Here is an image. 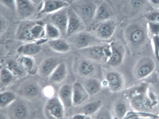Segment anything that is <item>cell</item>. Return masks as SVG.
<instances>
[{
  "label": "cell",
  "instance_id": "obj_2",
  "mask_svg": "<svg viewBox=\"0 0 159 119\" xmlns=\"http://www.w3.org/2000/svg\"><path fill=\"white\" fill-rule=\"evenodd\" d=\"M45 24L41 21L24 20L18 26L15 33L16 40L27 43L45 38Z\"/></svg>",
  "mask_w": 159,
  "mask_h": 119
},
{
  "label": "cell",
  "instance_id": "obj_25",
  "mask_svg": "<svg viewBox=\"0 0 159 119\" xmlns=\"http://www.w3.org/2000/svg\"><path fill=\"white\" fill-rule=\"evenodd\" d=\"M16 62L20 67L24 71H29L33 67L34 60L31 57L21 55L17 59Z\"/></svg>",
  "mask_w": 159,
  "mask_h": 119
},
{
  "label": "cell",
  "instance_id": "obj_6",
  "mask_svg": "<svg viewBox=\"0 0 159 119\" xmlns=\"http://www.w3.org/2000/svg\"><path fill=\"white\" fill-rule=\"evenodd\" d=\"M102 83L113 93H118L122 90L125 85L124 77L119 72L115 71L107 72L105 77V80Z\"/></svg>",
  "mask_w": 159,
  "mask_h": 119
},
{
  "label": "cell",
  "instance_id": "obj_37",
  "mask_svg": "<svg viewBox=\"0 0 159 119\" xmlns=\"http://www.w3.org/2000/svg\"><path fill=\"white\" fill-rule=\"evenodd\" d=\"M106 110H101V108L96 113L95 118L96 119H111V114Z\"/></svg>",
  "mask_w": 159,
  "mask_h": 119
},
{
  "label": "cell",
  "instance_id": "obj_29",
  "mask_svg": "<svg viewBox=\"0 0 159 119\" xmlns=\"http://www.w3.org/2000/svg\"><path fill=\"white\" fill-rule=\"evenodd\" d=\"M13 74L7 68L1 69L0 80L1 87H5L9 85L12 81Z\"/></svg>",
  "mask_w": 159,
  "mask_h": 119
},
{
  "label": "cell",
  "instance_id": "obj_39",
  "mask_svg": "<svg viewBox=\"0 0 159 119\" xmlns=\"http://www.w3.org/2000/svg\"><path fill=\"white\" fill-rule=\"evenodd\" d=\"M91 116L86 115L82 113L78 112L73 115L71 117L73 119H91Z\"/></svg>",
  "mask_w": 159,
  "mask_h": 119
},
{
  "label": "cell",
  "instance_id": "obj_22",
  "mask_svg": "<svg viewBox=\"0 0 159 119\" xmlns=\"http://www.w3.org/2000/svg\"><path fill=\"white\" fill-rule=\"evenodd\" d=\"M102 107V102L98 100L89 102L83 106L81 108V112L86 115L92 116L95 114Z\"/></svg>",
  "mask_w": 159,
  "mask_h": 119
},
{
  "label": "cell",
  "instance_id": "obj_35",
  "mask_svg": "<svg viewBox=\"0 0 159 119\" xmlns=\"http://www.w3.org/2000/svg\"><path fill=\"white\" fill-rule=\"evenodd\" d=\"M5 7L12 11H16V0H0Z\"/></svg>",
  "mask_w": 159,
  "mask_h": 119
},
{
  "label": "cell",
  "instance_id": "obj_40",
  "mask_svg": "<svg viewBox=\"0 0 159 119\" xmlns=\"http://www.w3.org/2000/svg\"><path fill=\"white\" fill-rule=\"evenodd\" d=\"M132 104L137 107H141L142 106V101L140 98H136L133 99L131 101Z\"/></svg>",
  "mask_w": 159,
  "mask_h": 119
},
{
  "label": "cell",
  "instance_id": "obj_14",
  "mask_svg": "<svg viewBox=\"0 0 159 119\" xmlns=\"http://www.w3.org/2000/svg\"><path fill=\"white\" fill-rule=\"evenodd\" d=\"M72 89L73 106H80L89 99L90 95L82 84L78 82H75L72 85Z\"/></svg>",
  "mask_w": 159,
  "mask_h": 119
},
{
  "label": "cell",
  "instance_id": "obj_38",
  "mask_svg": "<svg viewBox=\"0 0 159 119\" xmlns=\"http://www.w3.org/2000/svg\"><path fill=\"white\" fill-rule=\"evenodd\" d=\"M0 35L2 34L8 27V23L7 20L3 16H0Z\"/></svg>",
  "mask_w": 159,
  "mask_h": 119
},
{
  "label": "cell",
  "instance_id": "obj_43",
  "mask_svg": "<svg viewBox=\"0 0 159 119\" xmlns=\"http://www.w3.org/2000/svg\"><path fill=\"white\" fill-rule=\"evenodd\" d=\"M64 1H66L69 4L73 0H64Z\"/></svg>",
  "mask_w": 159,
  "mask_h": 119
},
{
  "label": "cell",
  "instance_id": "obj_9",
  "mask_svg": "<svg viewBox=\"0 0 159 119\" xmlns=\"http://www.w3.org/2000/svg\"><path fill=\"white\" fill-rule=\"evenodd\" d=\"M97 62L85 58L80 61L76 67L77 73L81 77L87 78L94 77L98 72Z\"/></svg>",
  "mask_w": 159,
  "mask_h": 119
},
{
  "label": "cell",
  "instance_id": "obj_10",
  "mask_svg": "<svg viewBox=\"0 0 159 119\" xmlns=\"http://www.w3.org/2000/svg\"><path fill=\"white\" fill-rule=\"evenodd\" d=\"M68 7L62 8L52 14L50 23L57 27L62 35H66L68 21Z\"/></svg>",
  "mask_w": 159,
  "mask_h": 119
},
{
  "label": "cell",
  "instance_id": "obj_17",
  "mask_svg": "<svg viewBox=\"0 0 159 119\" xmlns=\"http://www.w3.org/2000/svg\"><path fill=\"white\" fill-rule=\"evenodd\" d=\"M60 62L58 59L56 57L46 58L42 62L39 66V74L43 77H49Z\"/></svg>",
  "mask_w": 159,
  "mask_h": 119
},
{
  "label": "cell",
  "instance_id": "obj_32",
  "mask_svg": "<svg viewBox=\"0 0 159 119\" xmlns=\"http://www.w3.org/2000/svg\"><path fill=\"white\" fill-rule=\"evenodd\" d=\"M14 75H22L25 71L19 66L16 62H10L7 64V67Z\"/></svg>",
  "mask_w": 159,
  "mask_h": 119
},
{
  "label": "cell",
  "instance_id": "obj_11",
  "mask_svg": "<svg viewBox=\"0 0 159 119\" xmlns=\"http://www.w3.org/2000/svg\"><path fill=\"white\" fill-rule=\"evenodd\" d=\"M97 8L94 4L89 3L73 9L86 27L91 25Z\"/></svg>",
  "mask_w": 159,
  "mask_h": 119
},
{
  "label": "cell",
  "instance_id": "obj_31",
  "mask_svg": "<svg viewBox=\"0 0 159 119\" xmlns=\"http://www.w3.org/2000/svg\"><path fill=\"white\" fill-rule=\"evenodd\" d=\"M150 10L144 14L143 17L148 22L159 23V11Z\"/></svg>",
  "mask_w": 159,
  "mask_h": 119
},
{
  "label": "cell",
  "instance_id": "obj_18",
  "mask_svg": "<svg viewBox=\"0 0 159 119\" xmlns=\"http://www.w3.org/2000/svg\"><path fill=\"white\" fill-rule=\"evenodd\" d=\"M40 44L38 41L25 43L18 48L17 51L21 55L32 56L40 52Z\"/></svg>",
  "mask_w": 159,
  "mask_h": 119
},
{
  "label": "cell",
  "instance_id": "obj_5",
  "mask_svg": "<svg viewBox=\"0 0 159 119\" xmlns=\"http://www.w3.org/2000/svg\"><path fill=\"white\" fill-rule=\"evenodd\" d=\"M92 32L101 40L110 39L116 29V24L111 18L98 23L92 26Z\"/></svg>",
  "mask_w": 159,
  "mask_h": 119
},
{
  "label": "cell",
  "instance_id": "obj_24",
  "mask_svg": "<svg viewBox=\"0 0 159 119\" xmlns=\"http://www.w3.org/2000/svg\"><path fill=\"white\" fill-rule=\"evenodd\" d=\"M39 91L37 85L32 82H28L25 84L21 89V93L24 95L30 98L37 96Z\"/></svg>",
  "mask_w": 159,
  "mask_h": 119
},
{
  "label": "cell",
  "instance_id": "obj_42",
  "mask_svg": "<svg viewBox=\"0 0 159 119\" xmlns=\"http://www.w3.org/2000/svg\"><path fill=\"white\" fill-rule=\"evenodd\" d=\"M36 7L39 6L43 3L44 0H30Z\"/></svg>",
  "mask_w": 159,
  "mask_h": 119
},
{
  "label": "cell",
  "instance_id": "obj_7",
  "mask_svg": "<svg viewBox=\"0 0 159 119\" xmlns=\"http://www.w3.org/2000/svg\"><path fill=\"white\" fill-rule=\"evenodd\" d=\"M111 49V54L106 63L112 67H117L122 63L125 54L124 46L118 42L112 41L109 43Z\"/></svg>",
  "mask_w": 159,
  "mask_h": 119
},
{
  "label": "cell",
  "instance_id": "obj_34",
  "mask_svg": "<svg viewBox=\"0 0 159 119\" xmlns=\"http://www.w3.org/2000/svg\"><path fill=\"white\" fill-rule=\"evenodd\" d=\"M151 40L155 55L156 57L159 60V35L152 37Z\"/></svg>",
  "mask_w": 159,
  "mask_h": 119
},
{
  "label": "cell",
  "instance_id": "obj_44",
  "mask_svg": "<svg viewBox=\"0 0 159 119\" xmlns=\"http://www.w3.org/2000/svg\"><path fill=\"white\" fill-rule=\"evenodd\" d=\"M157 10L159 11V8L157 9Z\"/></svg>",
  "mask_w": 159,
  "mask_h": 119
},
{
  "label": "cell",
  "instance_id": "obj_28",
  "mask_svg": "<svg viewBox=\"0 0 159 119\" xmlns=\"http://www.w3.org/2000/svg\"><path fill=\"white\" fill-rule=\"evenodd\" d=\"M11 112L15 118L23 119L27 116V110L24 104L18 102L13 106Z\"/></svg>",
  "mask_w": 159,
  "mask_h": 119
},
{
  "label": "cell",
  "instance_id": "obj_20",
  "mask_svg": "<svg viewBox=\"0 0 159 119\" xmlns=\"http://www.w3.org/2000/svg\"><path fill=\"white\" fill-rule=\"evenodd\" d=\"M83 85L90 96L96 95L100 92L102 86L101 81L95 77L88 78Z\"/></svg>",
  "mask_w": 159,
  "mask_h": 119
},
{
  "label": "cell",
  "instance_id": "obj_41",
  "mask_svg": "<svg viewBox=\"0 0 159 119\" xmlns=\"http://www.w3.org/2000/svg\"><path fill=\"white\" fill-rule=\"evenodd\" d=\"M152 8L157 9L159 8V0H148Z\"/></svg>",
  "mask_w": 159,
  "mask_h": 119
},
{
  "label": "cell",
  "instance_id": "obj_36",
  "mask_svg": "<svg viewBox=\"0 0 159 119\" xmlns=\"http://www.w3.org/2000/svg\"><path fill=\"white\" fill-rule=\"evenodd\" d=\"M151 66L148 64L143 65L139 70L138 75L141 76H144L148 74L151 71Z\"/></svg>",
  "mask_w": 159,
  "mask_h": 119
},
{
  "label": "cell",
  "instance_id": "obj_23",
  "mask_svg": "<svg viewBox=\"0 0 159 119\" xmlns=\"http://www.w3.org/2000/svg\"><path fill=\"white\" fill-rule=\"evenodd\" d=\"M111 16V12L105 7L101 6L97 8L90 26L110 19Z\"/></svg>",
  "mask_w": 159,
  "mask_h": 119
},
{
  "label": "cell",
  "instance_id": "obj_30",
  "mask_svg": "<svg viewBox=\"0 0 159 119\" xmlns=\"http://www.w3.org/2000/svg\"><path fill=\"white\" fill-rule=\"evenodd\" d=\"M113 112L114 118L124 119L127 113L125 104L122 102H117L115 105Z\"/></svg>",
  "mask_w": 159,
  "mask_h": 119
},
{
  "label": "cell",
  "instance_id": "obj_19",
  "mask_svg": "<svg viewBox=\"0 0 159 119\" xmlns=\"http://www.w3.org/2000/svg\"><path fill=\"white\" fill-rule=\"evenodd\" d=\"M67 73L66 65L64 62H60L49 76V80L54 83H60L65 79Z\"/></svg>",
  "mask_w": 159,
  "mask_h": 119
},
{
  "label": "cell",
  "instance_id": "obj_1",
  "mask_svg": "<svg viewBox=\"0 0 159 119\" xmlns=\"http://www.w3.org/2000/svg\"><path fill=\"white\" fill-rule=\"evenodd\" d=\"M147 23L143 17L138 18L129 23L125 28V40L132 51L142 49L149 42L150 37Z\"/></svg>",
  "mask_w": 159,
  "mask_h": 119
},
{
  "label": "cell",
  "instance_id": "obj_3",
  "mask_svg": "<svg viewBox=\"0 0 159 119\" xmlns=\"http://www.w3.org/2000/svg\"><path fill=\"white\" fill-rule=\"evenodd\" d=\"M79 52L85 58L98 63H106L111 54L109 43H102L79 50Z\"/></svg>",
  "mask_w": 159,
  "mask_h": 119
},
{
  "label": "cell",
  "instance_id": "obj_4",
  "mask_svg": "<svg viewBox=\"0 0 159 119\" xmlns=\"http://www.w3.org/2000/svg\"><path fill=\"white\" fill-rule=\"evenodd\" d=\"M72 38L73 42L79 50L99 44L102 41L97 37L93 33L85 30L70 37Z\"/></svg>",
  "mask_w": 159,
  "mask_h": 119
},
{
  "label": "cell",
  "instance_id": "obj_33",
  "mask_svg": "<svg viewBox=\"0 0 159 119\" xmlns=\"http://www.w3.org/2000/svg\"><path fill=\"white\" fill-rule=\"evenodd\" d=\"M147 26L150 38L154 36L159 35V23L148 22Z\"/></svg>",
  "mask_w": 159,
  "mask_h": 119
},
{
  "label": "cell",
  "instance_id": "obj_21",
  "mask_svg": "<svg viewBox=\"0 0 159 119\" xmlns=\"http://www.w3.org/2000/svg\"><path fill=\"white\" fill-rule=\"evenodd\" d=\"M48 43L49 47L52 50L58 53H67L70 49V46L68 42L60 38L49 40Z\"/></svg>",
  "mask_w": 159,
  "mask_h": 119
},
{
  "label": "cell",
  "instance_id": "obj_12",
  "mask_svg": "<svg viewBox=\"0 0 159 119\" xmlns=\"http://www.w3.org/2000/svg\"><path fill=\"white\" fill-rule=\"evenodd\" d=\"M36 7L30 0H16V11L22 20H27L33 15Z\"/></svg>",
  "mask_w": 159,
  "mask_h": 119
},
{
  "label": "cell",
  "instance_id": "obj_15",
  "mask_svg": "<svg viewBox=\"0 0 159 119\" xmlns=\"http://www.w3.org/2000/svg\"><path fill=\"white\" fill-rule=\"evenodd\" d=\"M69 6V4L64 0H44L39 14H51Z\"/></svg>",
  "mask_w": 159,
  "mask_h": 119
},
{
  "label": "cell",
  "instance_id": "obj_27",
  "mask_svg": "<svg viewBox=\"0 0 159 119\" xmlns=\"http://www.w3.org/2000/svg\"><path fill=\"white\" fill-rule=\"evenodd\" d=\"M16 95L13 92L5 91L0 94V107L4 108L9 106L16 100Z\"/></svg>",
  "mask_w": 159,
  "mask_h": 119
},
{
  "label": "cell",
  "instance_id": "obj_8",
  "mask_svg": "<svg viewBox=\"0 0 159 119\" xmlns=\"http://www.w3.org/2000/svg\"><path fill=\"white\" fill-rule=\"evenodd\" d=\"M86 27L81 19L74 10L68 8V21L66 36L70 37L85 30Z\"/></svg>",
  "mask_w": 159,
  "mask_h": 119
},
{
  "label": "cell",
  "instance_id": "obj_16",
  "mask_svg": "<svg viewBox=\"0 0 159 119\" xmlns=\"http://www.w3.org/2000/svg\"><path fill=\"white\" fill-rule=\"evenodd\" d=\"M58 97L65 108H69L73 106L72 85L65 84L59 89Z\"/></svg>",
  "mask_w": 159,
  "mask_h": 119
},
{
  "label": "cell",
  "instance_id": "obj_13",
  "mask_svg": "<svg viewBox=\"0 0 159 119\" xmlns=\"http://www.w3.org/2000/svg\"><path fill=\"white\" fill-rule=\"evenodd\" d=\"M45 107L47 112L52 117L56 119H62L63 117L65 108L58 97L51 98Z\"/></svg>",
  "mask_w": 159,
  "mask_h": 119
},
{
  "label": "cell",
  "instance_id": "obj_26",
  "mask_svg": "<svg viewBox=\"0 0 159 119\" xmlns=\"http://www.w3.org/2000/svg\"><path fill=\"white\" fill-rule=\"evenodd\" d=\"M45 38L49 40L59 38L61 35L58 29L50 22L45 24Z\"/></svg>",
  "mask_w": 159,
  "mask_h": 119
}]
</instances>
